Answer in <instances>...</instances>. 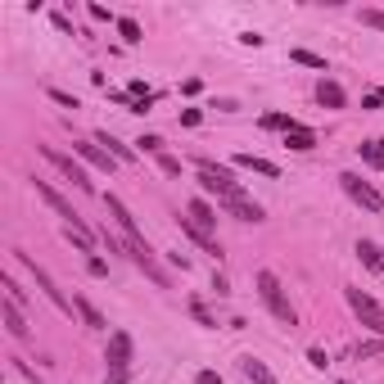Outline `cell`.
Wrapping results in <instances>:
<instances>
[{
  "label": "cell",
  "instance_id": "d4e9b609",
  "mask_svg": "<svg viewBox=\"0 0 384 384\" xmlns=\"http://www.w3.org/2000/svg\"><path fill=\"white\" fill-rule=\"evenodd\" d=\"M290 59H294V64H303V68H321V73H330V68H325V59H321V54H312V50H290Z\"/></svg>",
  "mask_w": 384,
  "mask_h": 384
},
{
  "label": "cell",
  "instance_id": "cb8c5ba5",
  "mask_svg": "<svg viewBox=\"0 0 384 384\" xmlns=\"http://www.w3.org/2000/svg\"><path fill=\"white\" fill-rule=\"evenodd\" d=\"M263 127L267 131H294V127H299V118H290V113H267Z\"/></svg>",
  "mask_w": 384,
  "mask_h": 384
},
{
  "label": "cell",
  "instance_id": "d6986e66",
  "mask_svg": "<svg viewBox=\"0 0 384 384\" xmlns=\"http://www.w3.org/2000/svg\"><path fill=\"white\" fill-rule=\"evenodd\" d=\"M239 371H244L253 384H276V376L267 371V362H258V357H239Z\"/></svg>",
  "mask_w": 384,
  "mask_h": 384
},
{
  "label": "cell",
  "instance_id": "484cf974",
  "mask_svg": "<svg viewBox=\"0 0 384 384\" xmlns=\"http://www.w3.org/2000/svg\"><path fill=\"white\" fill-rule=\"evenodd\" d=\"M136 154H154V158H158V154H163V136H140L136 140Z\"/></svg>",
  "mask_w": 384,
  "mask_h": 384
},
{
  "label": "cell",
  "instance_id": "4dcf8cb0",
  "mask_svg": "<svg viewBox=\"0 0 384 384\" xmlns=\"http://www.w3.org/2000/svg\"><path fill=\"white\" fill-rule=\"evenodd\" d=\"M50 100L64 104V109H82V104H77V95H68V91H50Z\"/></svg>",
  "mask_w": 384,
  "mask_h": 384
},
{
  "label": "cell",
  "instance_id": "8fae6325",
  "mask_svg": "<svg viewBox=\"0 0 384 384\" xmlns=\"http://www.w3.org/2000/svg\"><path fill=\"white\" fill-rule=\"evenodd\" d=\"M230 163H235V168H249V172H258V177H272V181L281 177V168H276L272 158H258V154H235Z\"/></svg>",
  "mask_w": 384,
  "mask_h": 384
},
{
  "label": "cell",
  "instance_id": "74e56055",
  "mask_svg": "<svg viewBox=\"0 0 384 384\" xmlns=\"http://www.w3.org/2000/svg\"><path fill=\"white\" fill-rule=\"evenodd\" d=\"M50 18H54V27H59V32L73 36V18H68V14H50Z\"/></svg>",
  "mask_w": 384,
  "mask_h": 384
},
{
  "label": "cell",
  "instance_id": "7402d4cb",
  "mask_svg": "<svg viewBox=\"0 0 384 384\" xmlns=\"http://www.w3.org/2000/svg\"><path fill=\"white\" fill-rule=\"evenodd\" d=\"M5 325H9L14 339H27V321H23V312H18V303H5Z\"/></svg>",
  "mask_w": 384,
  "mask_h": 384
},
{
  "label": "cell",
  "instance_id": "4316f807",
  "mask_svg": "<svg viewBox=\"0 0 384 384\" xmlns=\"http://www.w3.org/2000/svg\"><path fill=\"white\" fill-rule=\"evenodd\" d=\"M158 172H163V177H181V158H172V154H158Z\"/></svg>",
  "mask_w": 384,
  "mask_h": 384
},
{
  "label": "cell",
  "instance_id": "5b68a950",
  "mask_svg": "<svg viewBox=\"0 0 384 384\" xmlns=\"http://www.w3.org/2000/svg\"><path fill=\"white\" fill-rule=\"evenodd\" d=\"M36 149H41V158H45V163H54V168L64 172V181H73L77 190H95V186H91V177H86V168L73 158V154H64V149H54V145H36Z\"/></svg>",
  "mask_w": 384,
  "mask_h": 384
},
{
  "label": "cell",
  "instance_id": "277c9868",
  "mask_svg": "<svg viewBox=\"0 0 384 384\" xmlns=\"http://www.w3.org/2000/svg\"><path fill=\"white\" fill-rule=\"evenodd\" d=\"M339 186H344V195H348L353 204H362L367 213H380V208H384V195L371 186V181H362L357 172H339Z\"/></svg>",
  "mask_w": 384,
  "mask_h": 384
},
{
  "label": "cell",
  "instance_id": "836d02e7",
  "mask_svg": "<svg viewBox=\"0 0 384 384\" xmlns=\"http://www.w3.org/2000/svg\"><path fill=\"white\" fill-rule=\"evenodd\" d=\"M380 348H384V344H380V339H371V344H357V362H362V357H376V353H380Z\"/></svg>",
  "mask_w": 384,
  "mask_h": 384
},
{
  "label": "cell",
  "instance_id": "3957f363",
  "mask_svg": "<svg viewBox=\"0 0 384 384\" xmlns=\"http://www.w3.org/2000/svg\"><path fill=\"white\" fill-rule=\"evenodd\" d=\"M14 258H18V263H23V267H27V272H32V281H36V290H41V294H45V299H50L54 307H59V312H64V316H73V312H77V307H73L68 299H64V290H59V285H54V281H50V272H45V267H36V258H32V253H23V249H14Z\"/></svg>",
  "mask_w": 384,
  "mask_h": 384
},
{
  "label": "cell",
  "instance_id": "ac0fdd59",
  "mask_svg": "<svg viewBox=\"0 0 384 384\" xmlns=\"http://www.w3.org/2000/svg\"><path fill=\"white\" fill-rule=\"evenodd\" d=\"M285 145H290V149H299V154H307V149H316V131L299 122L294 131H285Z\"/></svg>",
  "mask_w": 384,
  "mask_h": 384
},
{
  "label": "cell",
  "instance_id": "f1b7e54d",
  "mask_svg": "<svg viewBox=\"0 0 384 384\" xmlns=\"http://www.w3.org/2000/svg\"><path fill=\"white\" fill-rule=\"evenodd\" d=\"M362 23H367V27H376V32H384V9H362Z\"/></svg>",
  "mask_w": 384,
  "mask_h": 384
},
{
  "label": "cell",
  "instance_id": "9c48e42d",
  "mask_svg": "<svg viewBox=\"0 0 384 384\" xmlns=\"http://www.w3.org/2000/svg\"><path fill=\"white\" fill-rule=\"evenodd\" d=\"M32 186H36V195H41L45 204H50V208H54V213H59V217H64V222H68V226H82V213H77V208H73L68 199H64L59 190L50 186V181H32Z\"/></svg>",
  "mask_w": 384,
  "mask_h": 384
},
{
  "label": "cell",
  "instance_id": "5bb4252c",
  "mask_svg": "<svg viewBox=\"0 0 384 384\" xmlns=\"http://www.w3.org/2000/svg\"><path fill=\"white\" fill-rule=\"evenodd\" d=\"M181 230H186V235H190V239H195V244H199V249H204V253H213V258H222V244H217V239H213V235H208V230H199L195 222H190V217H181Z\"/></svg>",
  "mask_w": 384,
  "mask_h": 384
},
{
  "label": "cell",
  "instance_id": "d590c367",
  "mask_svg": "<svg viewBox=\"0 0 384 384\" xmlns=\"http://www.w3.org/2000/svg\"><path fill=\"white\" fill-rule=\"evenodd\" d=\"M199 122H204V113H199V109H186V113H181V127H199Z\"/></svg>",
  "mask_w": 384,
  "mask_h": 384
},
{
  "label": "cell",
  "instance_id": "f35d334b",
  "mask_svg": "<svg viewBox=\"0 0 384 384\" xmlns=\"http://www.w3.org/2000/svg\"><path fill=\"white\" fill-rule=\"evenodd\" d=\"M131 380V371H109V376H104V384H127Z\"/></svg>",
  "mask_w": 384,
  "mask_h": 384
},
{
  "label": "cell",
  "instance_id": "7c38bea8",
  "mask_svg": "<svg viewBox=\"0 0 384 384\" xmlns=\"http://www.w3.org/2000/svg\"><path fill=\"white\" fill-rule=\"evenodd\" d=\"M190 222H195L199 230H208V235H213V226H217V213H213V204H208V199H190Z\"/></svg>",
  "mask_w": 384,
  "mask_h": 384
},
{
  "label": "cell",
  "instance_id": "4fadbf2b",
  "mask_svg": "<svg viewBox=\"0 0 384 384\" xmlns=\"http://www.w3.org/2000/svg\"><path fill=\"white\" fill-rule=\"evenodd\" d=\"M316 100H321L325 109H344V104H348V95H344V86H339V82L321 77V86H316Z\"/></svg>",
  "mask_w": 384,
  "mask_h": 384
},
{
  "label": "cell",
  "instance_id": "52a82bcc",
  "mask_svg": "<svg viewBox=\"0 0 384 384\" xmlns=\"http://www.w3.org/2000/svg\"><path fill=\"white\" fill-rule=\"evenodd\" d=\"M104 208H109V217L118 222L122 230H127V244H136V249H149L145 244V235H140V226H136V217L127 213V204H122L118 195H104Z\"/></svg>",
  "mask_w": 384,
  "mask_h": 384
},
{
  "label": "cell",
  "instance_id": "e575fe53",
  "mask_svg": "<svg viewBox=\"0 0 384 384\" xmlns=\"http://www.w3.org/2000/svg\"><path fill=\"white\" fill-rule=\"evenodd\" d=\"M307 362H312L316 371H325V362H330V357H325V348H307Z\"/></svg>",
  "mask_w": 384,
  "mask_h": 384
},
{
  "label": "cell",
  "instance_id": "ab89813d",
  "mask_svg": "<svg viewBox=\"0 0 384 384\" xmlns=\"http://www.w3.org/2000/svg\"><path fill=\"white\" fill-rule=\"evenodd\" d=\"M195 384H222V376H217V371H199Z\"/></svg>",
  "mask_w": 384,
  "mask_h": 384
},
{
  "label": "cell",
  "instance_id": "ba28073f",
  "mask_svg": "<svg viewBox=\"0 0 384 384\" xmlns=\"http://www.w3.org/2000/svg\"><path fill=\"white\" fill-rule=\"evenodd\" d=\"M73 154H77L82 163H91L95 172H113V168H118V158H113L104 145H95V140H73Z\"/></svg>",
  "mask_w": 384,
  "mask_h": 384
},
{
  "label": "cell",
  "instance_id": "44dd1931",
  "mask_svg": "<svg viewBox=\"0 0 384 384\" xmlns=\"http://www.w3.org/2000/svg\"><path fill=\"white\" fill-rule=\"evenodd\" d=\"M357 154H362V163H371V168H384V140H380V136L362 140V145H357Z\"/></svg>",
  "mask_w": 384,
  "mask_h": 384
},
{
  "label": "cell",
  "instance_id": "9a60e30c",
  "mask_svg": "<svg viewBox=\"0 0 384 384\" xmlns=\"http://www.w3.org/2000/svg\"><path fill=\"white\" fill-rule=\"evenodd\" d=\"M73 307H77V316H82V321L91 325V330H109V321H104V312H100V307H95L91 299H82V294H77V299H73Z\"/></svg>",
  "mask_w": 384,
  "mask_h": 384
},
{
  "label": "cell",
  "instance_id": "8992f818",
  "mask_svg": "<svg viewBox=\"0 0 384 384\" xmlns=\"http://www.w3.org/2000/svg\"><path fill=\"white\" fill-rule=\"evenodd\" d=\"M131 353H136L131 334H127V330H113V334H109V348H104V362H109V371H131Z\"/></svg>",
  "mask_w": 384,
  "mask_h": 384
},
{
  "label": "cell",
  "instance_id": "6da1fadb",
  "mask_svg": "<svg viewBox=\"0 0 384 384\" xmlns=\"http://www.w3.org/2000/svg\"><path fill=\"white\" fill-rule=\"evenodd\" d=\"M253 285H258V294H263L267 312H272L276 321H285V325H299V316H294V307H290V299H285V290H281V281H276L272 272H258V276H253Z\"/></svg>",
  "mask_w": 384,
  "mask_h": 384
},
{
  "label": "cell",
  "instance_id": "603a6c76",
  "mask_svg": "<svg viewBox=\"0 0 384 384\" xmlns=\"http://www.w3.org/2000/svg\"><path fill=\"white\" fill-rule=\"evenodd\" d=\"M118 36H122L127 45H140V41H145V32H140L136 18H118Z\"/></svg>",
  "mask_w": 384,
  "mask_h": 384
},
{
  "label": "cell",
  "instance_id": "d6a6232c",
  "mask_svg": "<svg viewBox=\"0 0 384 384\" xmlns=\"http://www.w3.org/2000/svg\"><path fill=\"white\" fill-rule=\"evenodd\" d=\"M91 18H95V23H113V27H118V18H113L104 5H91Z\"/></svg>",
  "mask_w": 384,
  "mask_h": 384
},
{
  "label": "cell",
  "instance_id": "e0dca14e",
  "mask_svg": "<svg viewBox=\"0 0 384 384\" xmlns=\"http://www.w3.org/2000/svg\"><path fill=\"white\" fill-rule=\"evenodd\" d=\"M353 253H357L371 272H384V249L376 244V239H357V249H353Z\"/></svg>",
  "mask_w": 384,
  "mask_h": 384
},
{
  "label": "cell",
  "instance_id": "2e32d148",
  "mask_svg": "<svg viewBox=\"0 0 384 384\" xmlns=\"http://www.w3.org/2000/svg\"><path fill=\"white\" fill-rule=\"evenodd\" d=\"M95 145H109V154H113L118 163H136V149H131V145H122L118 136H109V131H95Z\"/></svg>",
  "mask_w": 384,
  "mask_h": 384
},
{
  "label": "cell",
  "instance_id": "8d00e7d4",
  "mask_svg": "<svg viewBox=\"0 0 384 384\" xmlns=\"http://www.w3.org/2000/svg\"><path fill=\"white\" fill-rule=\"evenodd\" d=\"M204 91V82H199V77H186V82H181V95H199Z\"/></svg>",
  "mask_w": 384,
  "mask_h": 384
},
{
  "label": "cell",
  "instance_id": "83f0119b",
  "mask_svg": "<svg viewBox=\"0 0 384 384\" xmlns=\"http://www.w3.org/2000/svg\"><path fill=\"white\" fill-rule=\"evenodd\" d=\"M190 316H195V321H199V325H208V330H213V325H217V321H213V316H208V307H204V303H199V299H190Z\"/></svg>",
  "mask_w": 384,
  "mask_h": 384
},
{
  "label": "cell",
  "instance_id": "30bf717a",
  "mask_svg": "<svg viewBox=\"0 0 384 384\" xmlns=\"http://www.w3.org/2000/svg\"><path fill=\"white\" fill-rule=\"evenodd\" d=\"M217 208H222L226 217H235V222H263V204H253L249 195H235V199H217Z\"/></svg>",
  "mask_w": 384,
  "mask_h": 384
},
{
  "label": "cell",
  "instance_id": "1f68e13d",
  "mask_svg": "<svg viewBox=\"0 0 384 384\" xmlns=\"http://www.w3.org/2000/svg\"><path fill=\"white\" fill-rule=\"evenodd\" d=\"M380 104H384V86H376L371 95H362V109H380Z\"/></svg>",
  "mask_w": 384,
  "mask_h": 384
},
{
  "label": "cell",
  "instance_id": "ffe728a7",
  "mask_svg": "<svg viewBox=\"0 0 384 384\" xmlns=\"http://www.w3.org/2000/svg\"><path fill=\"white\" fill-rule=\"evenodd\" d=\"M64 239H68V244H77L82 253H95V244H100V239H95L86 226H64Z\"/></svg>",
  "mask_w": 384,
  "mask_h": 384
},
{
  "label": "cell",
  "instance_id": "60d3db41",
  "mask_svg": "<svg viewBox=\"0 0 384 384\" xmlns=\"http://www.w3.org/2000/svg\"><path fill=\"white\" fill-rule=\"evenodd\" d=\"M380 172H384V168H380Z\"/></svg>",
  "mask_w": 384,
  "mask_h": 384
},
{
  "label": "cell",
  "instance_id": "f546056e",
  "mask_svg": "<svg viewBox=\"0 0 384 384\" xmlns=\"http://www.w3.org/2000/svg\"><path fill=\"white\" fill-rule=\"evenodd\" d=\"M86 272H91V276H109V263H104L100 253H91V258H86Z\"/></svg>",
  "mask_w": 384,
  "mask_h": 384
},
{
  "label": "cell",
  "instance_id": "7a4b0ae2",
  "mask_svg": "<svg viewBox=\"0 0 384 384\" xmlns=\"http://www.w3.org/2000/svg\"><path fill=\"white\" fill-rule=\"evenodd\" d=\"M344 299H348V307H353V316H357L362 325H367V330H376L380 339H384V307L371 299L367 290H357V285H348V290H344Z\"/></svg>",
  "mask_w": 384,
  "mask_h": 384
}]
</instances>
